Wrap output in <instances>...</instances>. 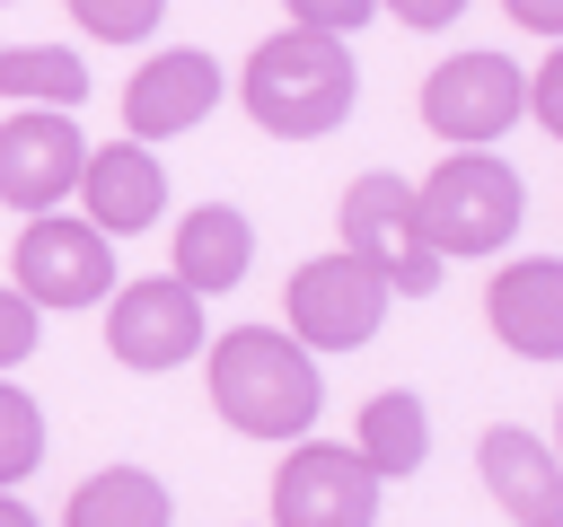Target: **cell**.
<instances>
[{"mask_svg":"<svg viewBox=\"0 0 563 527\" xmlns=\"http://www.w3.org/2000/svg\"><path fill=\"white\" fill-rule=\"evenodd\" d=\"M352 457L387 483V474H413L422 457H431V413H422V395H405V386H387V395H369L361 404V439H352Z\"/></svg>","mask_w":563,"mask_h":527,"instance_id":"16","label":"cell"},{"mask_svg":"<svg viewBox=\"0 0 563 527\" xmlns=\"http://www.w3.org/2000/svg\"><path fill=\"white\" fill-rule=\"evenodd\" d=\"M79 123H62V114H44V105H26V114H9L0 123V202L9 211H26V220H44L70 184H79Z\"/></svg>","mask_w":563,"mask_h":527,"instance_id":"10","label":"cell"},{"mask_svg":"<svg viewBox=\"0 0 563 527\" xmlns=\"http://www.w3.org/2000/svg\"><path fill=\"white\" fill-rule=\"evenodd\" d=\"M70 18L97 35V44H141L158 26V0H70Z\"/></svg>","mask_w":563,"mask_h":527,"instance_id":"20","label":"cell"},{"mask_svg":"<svg viewBox=\"0 0 563 527\" xmlns=\"http://www.w3.org/2000/svg\"><path fill=\"white\" fill-rule=\"evenodd\" d=\"M9 264H18V299L26 307H97V299H114V246L88 220H62V211L26 220Z\"/></svg>","mask_w":563,"mask_h":527,"instance_id":"6","label":"cell"},{"mask_svg":"<svg viewBox=\"0 0 563 527\" xmlns=\"http://www.w3.org/2000/svg\"><path fill=\"white\" fill-rule=\"evenodd\" d=\"M343 255H352L361 272H378L387 299H396V290H405V299H431L440 272H449V264L422 246V228H413V184L387 176V167H369V176L343 193Z\"/></svg>","mask_w":563,"mask_h":527,"instance_id":"4","label":"cell"},{"mask_svg":"<svg viewBox=\"0 0 563 527\" xmlns=\"http://www.w3.org/2000/svg\"><path fill=\"white\" fill-rule=\"evenodd\" d=\"M0 527H35V518H26V501H9V492H0Z\"/></svg>","mask_w":563,"mask_h":527,"instance_id":"26","label":"cell"},{"mask_svg":"<svg viewBox=\"0 0 563 527\" xmlns=\"http://www.w3.org/2000/svg\"><path fill=\"white\" fill-rule=\"evenodd\" d=\"M378 9H396L405 26H449V18L466 9V0H378Z\"/></svg>","mask_w":563,"mask_h":527,"instance_id":"25","label":"cell"},{"mask_svg":"<svg viewBox=\"0 0 563 527\" xmlns=\"http://www.w3.org/2000/svg\"><path fill=\"white\" fill-rule=\"evenodd\" d=\"M211 105H220V61L211 53H150L123 88V132L150 149L167 132H194Z\"/></svg>","mask_w":563,"mask_h":527,"instance_id":"11","label":"cell"},{"mask_svg":"<svg viewBox=\"0 0 563 527\" xmlns=\"http://www.w3.org/2000/svg\"><path fill=\"white\" fill-rule=\"evenodd\" d=\"M0 88L18 97V105H44V114H62V105H79L88 97V61L79 53H62V44H0Z\"/></svg>","mask_w":563,"mask_h":527,"instance_id":"18","label":"cell"},{"mask_svg":"<svg viewBox=\"0 0 563 527\" xmlns=\"http://www.w3.org/2000/svg\"><path fill=\"white\" fill-rule=\"evenodd\" d=\"M246 264H255V228H246V211L202 202V211L176 220V272H167V281H185L194 299H202V290H238Z\"/></svg>","mask_w":563,"mask_h":527,"instance_id":"15","label":"cell"},{"mask_svg":"<svg viewBox=\"0 0 563 527\" xmlns=\"http://www.w3.org/2000/svg\"><path fill=\"white\" fill-rule=\"evenodd\" d=\"M202 299L185 290V281H167V272H150V281H123L114 299H106V351L123 360V369H176V360H194L202 351Z\"/></svg>","mask_w":563,"mask_h":527,"instance_id":"9","label":"cell"},{"mask_svg":"<svg viewBox=\"0 0 563 527\" xmlns=\"http://www.w3.org/2000/svg\"><path fill=\"white\" fill-rule=\"evenodd\" d=\"M26 351H35V307L18 290H0V369H18Z\"/></svg>","mask_w":563,"mask_h":527,"instance_id":"22","label":"cell"},{"mask_svg":"<svg viewBox=\"0 0 563 527\" xmlns=\"http://www.w3.org/2000/svg\"><path fill=\"white\" fill-rule=\"evenodd\" d=\"M501 9H510L528 35H563V0H501Z\"/></svg>","mask_w":563,"mask_h":527,"instance_id":"24","label":"cell"},{"mask_svg":"<svg viewBox=\"0 0 563 527\" xmlns=\"http://www.w3.org/2000/svg\"><path fill=\"white\" fill-rule=\"evenodd\" d=\"M378 518V474L334 448V439H299L273 474V527H369Z\"/></svg>","mask_w":563,"mask_h":527,"instance_id":"7","label":"cell"},{"mask_svg":"<svg viewBox=\"0 0 563 527\" xmlns=\"http://www.w3.org/2000/svg\"><path fill=\"white\" fill-rule=\"evenodd\" d=\"M519 211H528V184L484 149H457V158H440L431 184H413V228L431 255H493V246H510Z\"/></svg>","mask_w":563,"mask_h":527,"instance_id":"3","label":"cell"},{"mask_svg":"<svg viewBox=\"0 0 563 527\" xmlns=\"http://www.w3.org/2000/svg\"><path fill=\"white\" fill-rule=\"evenodd\" d=\"M369 9H378V0H290V26H308V35H334V44H343Z\"/></svg>","mask_w":563,"mask_h":527,"instance_id":"21","label":"cell"},{"mask_svg":"<svg viewBox=\"0 0 563 527\" xmlns=\"http://www.w3.org/2000/svg\"><path fill=\"white\" fill-rule=\"evenodd\" d=\"M528 114H537L545 132H563V70H545V79L528 88Z\"/></svg>","mask_w":563,"mask_h":527,"instance_id":"23","label":"cell"},{"mask_svg":"<svg viewBox=\"0 0 563 527\" xmlns=\"http://www.w3.org/2000/svg\"><path fill=\"white\" fill-rule=\"evenodd\" d=\"M484 316H493V334H501L519 360H554V351H563V255L501 264L493 290H484Z\"/></svg>","mask_w":563,"mask_h":527,"instance_id":"13","label":"cell"},{"mask_svg":"<svg viewBox=\"0 0 563 527\" xmlns=\"http://www.w3.org/2000/svg\"><path fill=\"white\" fill-rule=\"evenodd\" d=\"M167 518H176V501L141 466H106L70 492V527H167Z\"/></svg>","mask_w":563,"mask_h":527,"instance_id":"17","label":"cell"},{"mask_svg":"<svg viewBox=\"0 0 563 527\" xmlns=\"http://www.w3.org/2000/svg\"><path fill=\"white\" fill-rule=\"evenodd\" d=\"M70 193L88 202V228H97V237H132V228H150V220L167 211V176H158V158H150L141 141L88 149Z\"/></svg>","mask_w":563,"mask_h":527,"instance_id":"12","label":"cell"},{"mask_svg":"<svg viewBox=\"0 0 563 527\" xmlns=\"http://www.w3.org/2000/svg\"><path fill=\"white\" fill-rule=\"evenodd\" d=\"M475 466H484V492L519 518V527H554L563 518V474H554V448L537 439V430H484V448H475Z\"/></svg>","mask_w":563,"mask_h":527,"instance_id":"14","label":"cell"},{"mask_svg":"<svg viewBox=\"0 0 563 527\" xmlns=\"http://www.w3.org/2000/svg\"><path fill=\"white\" fill-rule=\"evenodd\" d=\"M246 114L273 132V141H317L352 114V53L334 35H308V26H282L246 53V79H238Z\"/></svg>","mask_w":563,"mask_h":527,"instance_id":"2","label":"cell"},{"mask_svg":"<svg viewBox=\"0 0 563 527\" xmlns=\"http://www.w3.org/2000/svg\"><path fill=\"white\" fill-rule=\"evenodd\" d=\"M211 404H220V422L246 430V439H299V430L317 422L325 386H317V360H308L290 334L238 325V334L211 343Z\"/></svg>","mask_w":563,"mask_h":527,"instance_id":"1","label":"cell"},{"mask_svg":"<svg viewBox=\"0 0 563 527\" xmlns=\"http://www.w3.org/2000/svg\"><path fill=\"white\" fill-rule=\"evenodd\" d=\"M378 316H387V281L361 272L352 255H317L290 272V343L299 351H352L378 334Z\"/></svg>","mask_w":563,"mask_h":527,"instance_id":"8","label":"cell"},{"mask_svg":"<svg viewBox=\"0 0 563 527\" xmlns=\"http://www.w3.org/2000/svg\"><path fill=\"white\" fill-rule=\"evenodd\" d=\"M35 457H44V413H35V395H26V386H9V378H0V483L35 474Z\"/></svg>","mask_w":563,"mask_h":527,"instance_id":"19","label":"cell"},{"mask_svg":"<svg viewBox=\"0 0 563 527\" xmlns=\"http://www.w3.org/2000/svg\"><path fill=\"white\" fill-rule=\"evenodd\" d=\"M519 105H528V79H519L510 53H449V61L422 79V123H431L440 141H457V149L501 141V132L519 123Z\"/></svg>","mask_w":563,"mask_h":527,"instance_id":"5","label":"cell"}]
</instances>
